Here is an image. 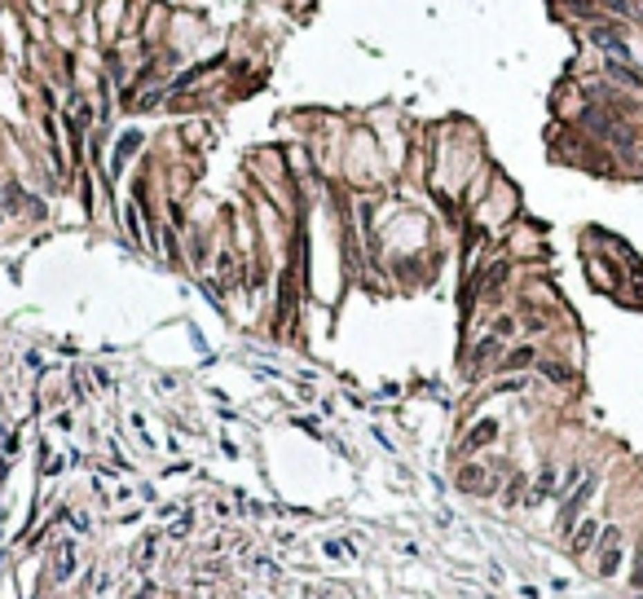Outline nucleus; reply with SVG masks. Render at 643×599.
<instances>
[{
	"mask_svg": "<svg viewBox=\"0 0 643 599\" xmlns=\"http://www.w3.org/2000/svg\"><path fill=\"white\" fill-rule=\"evenodd\" d=\"M590 494H595V476H586V481L577 485V494L568 498L564 507H559V529H564V533H573V524H577V511L590 502Z\"/></svg>",
	"mask_w": 643,
	"mask_h": 599,
	"instance_id": "1",
	"label": "nucleus"
},
{
	"mask_svg": "<svg viewBox=\"0 0 643 599\" xmlns=\"http://www.w3.org/2000/svg\"><path fill=\"white\" fill-rule=\"evenodd\" d=\"M622 569V529H604V546H599V578H613Z\"/></svg>",
	"mask_w": 643,
	"mask_h": 599,
	"instance_id": "2",
	"label": "nucleus"
},
{
	"mask_svg": "<svg viewBox=\"0 0 643 599\" xmlns=\"http://www.w3.org/2000/svg\"><path fill=\"white\" fill-rule=\"evenodd\" d=\"M494 436H498V423H494V418H485V423H476V427H472V432H467V441H463V450H467V454H472V450H481V445H490V441H494Z\"/></svg>",
	"mask_w": 643,
	"mask_h": 599,
	"instance_id": "3",
	"label": "nucleus"
},
{
	"mask_svg": "<svg viewBox=\"0 0 643 599\" xmlns=\"http://www.w3.org/2000/svg\"><path fill=\"white\" fill-rule=\"evenodd\" d=\"M71 573H75V546L62 542V546H57V560H53V578H57V582H66Z\"/></svg>",
	"mask_w": 643,
	"mask_h": 599,
	"instance_id": "4",
	"label": "nucleus"
},
{
	"mask_svg": "<svg viewBox=\"0 0 643 599\" xmlns=\"http://www.w3.org/2000/svg\"><path fill=\"white\" fill-rule=\"evenodd\" d=\"M485 481H490V476H485L481 467H463V472H458V485L467 489V494H481V489H490Z\"/></svg>",
	"mask_w": 643,
	"mask_h": 599,
	"instance_id": "5",
	"label": "nucleus"
},
{
	"mask_svg": "<svg viewBox=\"0 0 643 599\" xmlns=\"http://www.w3.org/2000/svg\"><path fill=\"white\" fill-rule=\"evenodd\" d=\"M595 533H599V524H595V520H581V529H577V533H568V537H573V551H577V555H581V551H590Z\"/></svg>",
	"mask_w": 643,
	"mask_h": 599,
	"instance_id": "6",
	"label": "nucleus"
},
{
	"mask_svg": "<svg viewBox=\"0 0 643 599\" xmlns=\"http://www.w3.org/2000/svg\"><path fill=\"white\" fill-rule=\"evenodd\" d=\"M137 146H141V137H137V133H128L124 141H119V150H115V172H119V167H124V159H128V154H133Z\"/></svg>",
	"mask_w": 643,
	"mask_h": 599,
	"instance_id": "7",
	"label": "nucleus"
},
{
	"mask_svg": "<svg viewBox=\"0 0 643 599\" xmlns=\"http://www.w3.org/2000/svg\"><path fill=\"white\" fill-rule=\"evenodd\" d=\"M546 494H555V472H551V467L538 476V494H533V498H546Z\"/></svg>",
	"mask_w": 643,
	"mask_h": 599,
	"instance_id": "8",
	"label": "nucleus"
},
{
	"mask_svg": "<svg viewBox=\"0 0 643 599\" xmlns=\"http://www.w3.org/2000/svg\"><path fill=\"white\" fill-rule=\"evenodd\" d=\"M630 586H635V591H643V542H639V551H635V573H630Z\"/></svg>",
	"mask_w": 643,
	"mask_h": 599,
	"instance_id": "9",
	"label": "nucleus"
},
{
	"mask_svg": "<svg viewBox=\"0 0 643 599\" xmlns=\"http://www.w3.org/2000/svg\"><path fill=\"white\" fill-rule=\"evenodd\" d=\"M529 362H533V349H529V344H525V349H516V353L507 357V366H511V370H516V366H529Z\"/></svg>",
	"mask_w": 643,
	"mask_h": 599,
	"instance_id": "10",
	"label": "nucleus"
}]
</instances>
